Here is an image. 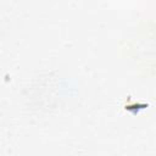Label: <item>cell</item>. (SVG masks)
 I'll list each match as a JSON object with an SVG mask.
<instances>
[{"mask_svg": "<svg viewBox=\"0 0 156 156\" xmlns=\"http://www.w3.org/2000/svg\"><path fill=\"white\" fill-rule=\"evenodd\" d=\"M147 106H149L147 104H133V105H124V108L128 110V111H132L134 115H136L139 110L145 108V107H147Z\"/></svg>", "mask_w": 156, "mask_h": 156, "instance_id": "obj_1", "label": "cell"}]
</instances>
